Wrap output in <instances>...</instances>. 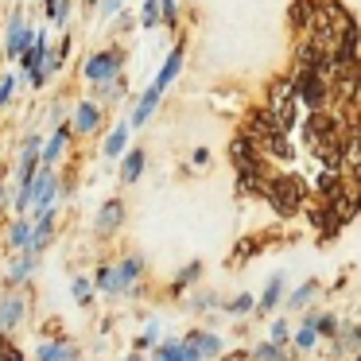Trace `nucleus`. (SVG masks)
Listing matches in <instances>:
<instances>
[{
	"instance_id": "f257e3e1",
	"label": "nucleus",
	"mask_w": 361,
	"mask_h": 361,
	"mask_svg": "<svg viewBox=\"0 0 361 361\" xmlns=\"http://www.w3.org/2000/svg\"><path fill=\"white\" fill-rule=\"evenodd\" d=\"M82 74H86L90 86H102V82H113L125 74V47H102L94 51V55L86 59V66H82Z\"/></svg>"
},
{
	"instance_id": "f03ea898",
	"label": "nucleus",
	"mask_w": 361,
	"mask_h": 361,
	"mask_svg": "<svg viewBox=\"0 0 361 361\" xmlns=\"http://www.w3.org/2000/svg\"><path fill=\"white\" fill-rule=\"evenodd\" d=\"M268 117L288 133L291 121H295V86L291 82H276L272 94H268Z\"/></svg>"
},
{
	"instance_id": "7ed1b4c3",
	"label": "nucleus",
	"mask_w": 361,
	"mask_h": 361,
	"mask_svg": "<svg viewBox=\"0 0 361 361\" xmlns=\"http://www.w3.org/2000/svg\"><path fill=\"white\" fill-rule=\"evenodd\" d=\"M47 55H51V51H47V35H43V32L35 35V43L20 55V66H24L27 86H32V90H39L43 82H47Z\"/></svg>"
},
{
	"instance_id": "20e7f679",
	"label": "nucleus",
	"mask_w": 361,
	"mask_h": 361,
	"mask_svg": "<svg viewBox=\"0 0 361 361\" xmlns=\"http://www.w3.org/2000/svg\"><path fill=\"white\" fill-rule=\"evenodd\" d=\"M71 128H74V136H97L105 128V105L94 102V97L78 102L74 105V117H71Z\"/></svg>"
},
{
	"instance_id": "39448f33",
	"label": "nucleus",
	"mask_w": 361,
	"mask_h": 361,
	"mask_svg": "<svg viewBox=\"0 0 361 361\" xmlns=\"http://www.w3.org/2000/svg\"><path fill=\"white\" fill-rule=\"evenodd\" d=\"M35 27L32 24H24V16L20 12H12V20H8V27H4V55L12 59V63H20V55H24L27 47L35 43Z\"/></svg>"
},
{
	"instance_id": "423d86ee",
	"label": "nucleus",
	"mask_w": 361,
	"mask_h": 361,
	"mask_svg": "<svg viewBox=\"0 0 361 361\" xmlns=\"http://www.w3.org/2000/svg\"><path fill=\"white\" fill-rule=\"evenodd\" d=\"M55 195H59V175H55V167L39 164V171H35V179H32V206H27V210H32V214H43L51 202H55Z\"/></svg>"
},
{
	"instance_id": "0eeeda50",
	"label": "nucleus",
	"mask_w": 361,
	"mask_h": 361,
	"mask_svg": "<svg viewBox=\"0 0 361 361\" xmlns=\"http://www.w3.org/2000/svg\"><path fill=\"white\" fill-rule=\"evenodd\" d=\"M125 218H128L125 202H121V198H105V202L97 206V218H94V233H97V241H109V237L117 233L121 226H125Z\"/></svg>"
},
{
	"instance_id": "6e6552de",
	"label": "nucleus",
	"mask_w": 361,
	"mask_h": 361,
	"mask_svg": "<svg viewBox=\"0 0 361 361\" xmlns=\"http://www.w3.org/2000/svg\"><path fill=\"white\" fill-rule=\"evenodd\" d=\"M268 195H272V202L280 206V210H295L307 195V183L295 179V175H283V179L268 183Z\"/></svg>"
},
{
	"instance_id": "1a4fd4ad",
	"label": "nucleus",
	"mask_w": 361,
	"mask_h": 361,
	"mask_svg": "<svg viewBox=\"0 0 361 361\" xmlns=\"http://www.w3.org/2000/svg\"><path fill=\"white\" fill-rule=\"evenodd\" d=\"M51 241H55V206H47L43 214H35L32 237H27V249L24 252H35V257H39L43 249H51Z\"/></svg>"
},
{
	"instance_id": "9d476101",
	"label": "nucleus",
	"mask_w": 361,
	"mask_h": 361,
	"mask_svg": "<svg viewBox=\"0 0 361 361\" xmlns=\"http://www.w3.org/2000/svg\"><path fill=\"white\" fill-rule=\"evenodd\" d=\"M71 140H74V128H71V125H59L55 133H51V140L43 144V156H39V159H43L47 167H55L59 159L66 156V148H71Z\"/></svg>"
},
{
	"instance_id": "9b49d317",
	"label": "nucleus",
	"mask_w": 361,
	"mask_h": 361,
	"mask_svg": "<svg viewBox=\"0 0 361 361\" xmlns=\"http://www.w3.org/2000/svg\"><path fill=\"white\" fill-rule=\"evenodd\" d=\"M24 295H0V334H12L24 322Z\"/></svg>"
},
{
	"instance_id": "f8f14e48",
	"label": "nucleus",
	"mask_w": 361,
	"mask_h": 361,
	"mask_svg": "<svg viewBox=\"0 0 361 361\" xmlns=\"http://www.w3.org/2000/svg\"><path fill=\"white\" fill-rule=\"evenodd\" d=\"M144 164H148V152H144V148H128V152H125V159H121V183H125V187L140 183Z\"/></svg>"
},
{
	"instance_id": "ddd939ff",
	"label": "nucleus",
	"mask_w": 361,
	"mask_h": 361,
	"mask_svg": "<svg viewBox=\"0 0 361 361\" xmlns=\"http://www.w3.org/2000/svg\"><path fill=\"white\" fill-rule=\"evenodd\" d=\"M159 97H164V94L148 86V94H144L140 102L133 105V117H128V128H144V125H148V121H152V113H156V105H159Z\"/></svg>"
},
{
	"instance_id": "4468645a",
	"label": "nucleus",
	"mask_w": 361,
	"mask_h": 361,
	"mask_svg": "<svg viewBox=\"0 0 361 361\" xmlns=\"http://www.w3.org/2000/svg\"><path fill=\"white\" fill-rule=\"evenodd\" d=\"M179 71H183V43H179V47H175L167 59H164V71L156 74V82H152V90H159V94H164V90L171 86L175 78H179Z\"/></svg>"
},
{
	"instance_id": "2eb2a0df",
	"label": "nucleus",
	"mask_w": 361,
	"mask_h": 361,
	"mask_svg": "<svg viewBox=\"0 0 361 361\" xmlns=\"http://www.w3.org/2000/svg\"><path fill=\"white\" fill-rule=\"evenodd\" d=\"M27 237H32V221H27V218H12L8 233H4V249H8V252H24L27 249Z\"/></svg>"
},
{
	"instance_id": "dca6fc26",
	"label": "nucleus",
	"mask_w": 361,
	"mask_h": 361,
	"mask_svg": "<svg viewBox=\"0 0 361 361\" xmlns=\"http://www.w3.org/2000/svg\"><path fill=\"white\" fill-rule=\"evenodd\" d=\"M94 288H97V291H105V295H121V291H125V283H121L117 264H102V268H97Z\"/></svg>"
},
{
	"instance_id": "f3484780",
	"label": "nucleus",
	"mask_w": 361,
	"mask_h": 361,
	"mask_svg": "<svg viewBox=\"0 0 361 361\" xmlns=\"http://www.w3.org/2000/svg\"><path fill=\"white\" fill-rule=\"evenodd\" d=\"M187 345L198 353V357H218V353H221V342L214 334H202V330H195V334L187 338Z\"/></svg>"
},
{
	"instance_id": "a211bd4d",
	"label": "nucleus",
	"mask_w": 361,
	"mask_h": 361,
	"mask_svg": "<svg viewBox=\"0 0 361 361\" xmlns=\"http://www.w3.org/2000/svg\"><path fill=\"white\" fill-rule=\"evenodd\" d=\"M125 148H128V121H125V125H117L109 136H105V159L125 156Z\"/></svg>"
},
{
	"instance_id": "6ab92c4d",
	"label": "nucleus",
	"mask_w": 361,
	"mask_h": 361,
	"mask_svg": "<svg viewBox=\"0 0 361 361\" xmlns=\"http://www.w3.org/2000/svg\"><path fill=\"white\" fill-rule=\"evenodd\" d=\"M117 272H121V283H125V291H128L136 280H140V272H144V257H125V260H117Z\"/></svg>"
},
{
	"instance_id": "aec40b11",
	"label": "nucleus",
	"mask_w": 361,
	"mask_h": 361,
	"mask_svg": "<svg viewBox=\"0 0 361 361\" xmlns=\"http://www.w3.org/2000/svg\"><path fill=\"white\" fill-rule=\"evenodd\" d=\"M39 4H43V8H47L51 24H59V27H63L66 20H71V8H74L71 0H39Z\"/></svg>"
},
{
	"instance_id": "412c9836",
	"label": "nucleus",
	"mask_w": 361,
	"mask_h": 361,
	"mask_svg": "<svg viewBox=\"0 0 361 361\" xmlns=\"http://www.w3.org/2000/svg\"><path fill=\"white\" fill-rule=\"evenodd\" d=\"M121 90H125V74L121 78H113V82H102V86H94V102H117L121 97Z\"/></svg>"
},
{
	"instance_id": "4be33fe9",
	"label": "nucleus",
	"mask_w": 361,
	"mask_h": 361,
	"mask_svg": "<svg viewBox=\"0 0 361 361\" xmlns=\"http://www.w3.org/2000/svg\"><path fill=\"white\" fill-rule=\"evenodd\" d=\"M280 291H283V280L276 276V280L268 283V291L260 295V311H272V307H276V299H280Z\"/></svg>"
},
{
	"instance_id": "5701e85b",
	"label": "nucleus",
	"mask_w": 361,
	"mask_h": 361,
	"mask_svg": "<svg viewBox=\"0 0 361 361\" xmlns=\"http://www.w3.org/2000/svg\"><path fill=\"white\" fill-rule=\"evenodd\" d=\"M159 24V0H144V27Z\"/></svg>"
},
{
	"instance_id": "b1692460",
	"label": "nucleus",
	"mask_w": 361,
	"mask_h": 361,
	"mask_svg": "<svg viewBox=\"0 0 361 361\" xmlns=\"http://www.w3.org/2000/svg\"><path fill=\"white\" fill-rule=\"evenodd\" d=\"M12 90H16V78H12V74H4V78H0V109L12 102Z\"/></svg>"
},
{
	"instance_id": "393cba45",
	"label": "nucleus",
	"mask_w": 361,
	"mask_h": 361,
	"mask_svg": "<svg viewBox=\"0 0 361 361\" xmlns=\"http://www.w3.org/2000/svg\"><path fill=\"white\" fill-rule=\"evenodd\" d=\"M295 345H299V350H311V345H314V326H311V322L295 334Z\"/></svg>"
},
{
	"instance_id": "a878e982",
	"label": "nucleus",
	"mask_w": 361,
	"mask_h": 361,
	"mask_svg": "<svg viewBox=\"0 0 361 361\" xmlns=\"http://www.w3.org/2000/svg\"><path fill=\"white\" fill-rule=\"evenodd\" d=\"M159 20L167 27H175V0H159Z\"/></svg>"
},
{
	"instance_id": "bb28decb",
	"label": "nucleus",
	"mask_w": 361,
	"mask_h": 361,
	"mask_svg": "<svg viewBox=\"0 0 361 361\" xmlns=\"http://www.w3.org/2000/svg\"><path fill=\"white\" fill-rule=\"evenodd\" d=\"M97 16H102V20L121 16V0H102V8H97Z\"/></svg>"
},
{
	"instance_id": "cd10ccee",
	"label": "nucleus",
	"mask_w": 361,
	"mask_h": 361,
	"mask_svg": "<svg viewBox=\"0 0 361 361\" xmlns=\"http://www.w3.org/2000/svg\"><path fill=\"white\" fill-rule=\"evenodd\" d=\"M314 288H319V283H303V288L295 291V295H291V307H299V303H307V299L314 295Z\"/></svg>"
},
{
	"instance_id": "c85d7f7f",
	"label": "nucleus",
	"mask_w": 361,
	"mask_h": 361,
	"mask_svg": "<svg viewBox=\"0 0 361 361\" xmlns=\"http://www.w3.org/2000/svg\"><path fill=\"white\" fill-rule=\"evenodd\" d=\"M257 357H260V361H280L283 353H280V345H260V350H257Z\"/></svg>"
},
{
	"instance_id": "c756f323",
	"label": "nucleus",
	"mask_w": 361,
	"mask_h": 361,
	"mask_svg": "<svg viewBox=\"0 0 361 361\" xmlns=\"http://www.w3.org/2000/svg\"><path fill=\"white\" fill-rule=\"evenodd\" d=\"M74 299H78V303H86V299H90V280H82V276L74 280Z\"/></svg>"
},
{
	"instance_id": "7c9ffc66",
	"label": "nucleus",
	"mask_w": 361,
	"mask_h": 361,
	"mask_svg": "<svg viewBox=\"0 0 361 361\" xmlns=\"http://www.w3.org/2000/svg\"><path fill=\"white\" fill-rule=\"evenodd\" d=\"M249 307H252V295H237L233 303H229V311H233V314H245Z\"/></svg>"
},
{
	"instance_id": "2f4dec72",
	"label": "nucleus",
	"mask_w": 361,
	"mask_h": 361,
	"mask_svg": "<svg viewBox=\"0 0 361 361\" xmlns=\"http://www.w3.org/2000/svg\"><path fill=\"white\" fill-rule=\"evenodd\" d=\"M195 164H198V167H206V164H210V152L198 148V152H195Z\"/></svg>"
},
{
	"instance_id": "473e14b6",
	"label": "nucleus",
	"mask_w": 361,
	"mask_h": 361,
	"mask_svg": "<svg viewBox=\"0 0 361 361\" xmlns=\"http://www.w3.org/2000/svg\"><path fill=\"white\" fill-rule=\"evenodd\" d=\"M0 190H4V167H0Z\"/></svg>"
},
{
	"instance_id": "72a5a7b5",
	"label": "nucleus",
	"mask_w": 361,
	"mask_h": 361,
	"mask_svg": "<svg viewBox=\"0 0 361 361\" xmlns=\"http://www.w3.org/2000/svg\"><path fill=\"white\" fill-rule=\"evenodd\" d=\"M125 361H140V357H136V353H133V357H125Z\"/></svg>"
},
{
	"instance_id": "f704fd0d",
	"label": "nucleus",
	"mask_w": 361,
	"mask_h": 361,
	"mask_svg": "<svg viewBox=\"0 0 361 361\" xmlns=\"http://www.w3.org/2000/svg\"><path fill=\"white\" fill-rule=\"evenodd\" d=\"M0 361H4V357H0Z\"/></svg>"
},
{
	"instance_id": "c9c22d12",
	"label": "nucleus",
	"mask_w": 361,
	"mask_h": 361,
	"mask_svg": "<svg viewBox=\"0 0 361 361\" xmlns=\"http://www.w3.org/2000/svg\"><path fill=\"white\" fill-rule=\"evenodd\" d=\"M357 361H361V357H357Z\"/></svg>"
}]
</instances>
